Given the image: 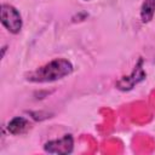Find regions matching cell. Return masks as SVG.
Wrapping results in <instances>:
<instances>
[{
    "label": "cell",
    "mask_w": 155,
    "mask_h": 155,
    "mask_svg": "<svg viewBox=\"0 0 155 155\" xmlns=\"http://www.w3.org/2000/svg\"><path fill=\"white\" fill-rule=\"evenodd\" d=\"M145 78H147V73L143 68V59L139 58L132 73L127 76H122L120 80L116 81V87L121 91H131L136 85L145 80Z\"/></svg>",
    "instance_id": "3957f363"
},
{
    "label": "cell",
    "mask_w": 155,
    "mask_h": 155,
    "mask_svg": "<svg viewBox=\"0 0 155 155\" xmlns=\"http://www.w3.org/2000/svg\"><path fill=\"white\" fill-rule=\"evenodd\" d=\"M28 128H29V121L23 116H15L7 124V131L13 136L22 134Z\"/></svg>",
    "instance_id": "5b68a950"
},
{
    "label": "cell",
    "mask_w": 155,
    "mask_h": 155,
    "mask_svg": "<svg viewBox=\"0 0 155 155\" xmlns=\"http://www.w3.org/2000/svg\"><path fill=\"white\" fill-rule=\"evenodd\" d=\"M84 1H91V0H84Z\"/></svg>",
    "instance_id": "52a82bcc"
},
{
    "label": "cell",
    "mask_w": 155,
    "mask_h": 155,
    "mask_svg": "<svg viewBox=\"0 0 155 155\" xmlns=\"http://www.w3.org/2000/svg\"><path fill=\"white\" fill-rule=\"evenodd\" d=\"M155 16V0H143L140 6V19L143 23H149Z\"/></svg>",
    "instance_id": "8992f818"
},
{
    "label": "cell",
    "mask_w": 155,
    "mask_h": 155,
    "mask_svg": "<svg viewBox=\"0 0 155 155\" xmlns=\"http://www.w3.org/2000/svg\"><path fill=\"white\" fill-rule=\"evenodd\" d=\"M0 18L2 25L11 33V34H18L23 27V21L19 11L10 5V4H2L0 8Z\"/></svg>",
    "instance_id": "7a4b0ae2"
},
{
    "label": "cell",
    "mask_w": 155,
    "mask_h": 155,
    "mask_svg": "<svg viewBox=\"0 0 155 155\" xmlns=\"http://www.w3.org/2000/svg\"><path fill=\"white\" fill-rule=\"evenodd\" d=\"M74 149V138L71 134L67 133L58 139L47 140L44 144V150L48 154H58V155H68Z\"/></svg>",
    "instance_id": "277c9868"
},
{
    "label": "cell",
    "mask_w": 155,
    "mask_h": 155,
    "mask_svg": "<svg viewBox=\"0 0 155 155\" xmlns=\"http://www.w3.org/2000/svg\"><path fill=\"white\" fill-rule=\"evenodd\" d=\"M74 70V65L65 58H56L48 63L39 67L38 69L25 75L27 81L34 84H47L61 80L70 75Z\"/></svg>",
    "instance_id": "6da1fadb"
}]
</instances>
